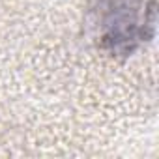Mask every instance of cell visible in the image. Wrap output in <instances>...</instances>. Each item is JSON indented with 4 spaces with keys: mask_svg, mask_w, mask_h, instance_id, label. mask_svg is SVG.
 <instances>
[{
    "mask_svg": "<svg viewBox=\"0 0 159 159\" xmlns=\"http://www.w3.org/2000/svg\"><path fill=\"white\" fill-rule=\"evenodd\" d=\"M92 26L105 51L127 56L152 38L155 4L153 0H96Z\"/></svg>",
    "mask_w": 159,
    "mask_h": 159,
    "instance_id": "1",
    "label": "cell"
}]
</instances>
